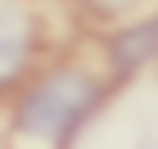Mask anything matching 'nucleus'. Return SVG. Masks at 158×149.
<instances>
[{
    "label": "nucleus",
    "mask_w": 158,
    "mask_h": 149,
    "mask_svg": "<svg viewBox=\"0 0 158 149\" xmlns=\"http://www.w3.org/2000/svg\"><path fill=\"white\" fill-rule=\"evenodd\" d=\"M99 104V81L86 68H54L18 99L14 149H68Z\"/></svg>",
    "instance_id": "1"
},
{
    "label": "nucleus",
    "mask_w": 158,
    "mask_h": 149,
    "mask_svg": "<svg viewBox=\"0 0 158 149\" xmlns=\"http://www.w3.org/2000/svg\"><path fill=\"white\" fill-rule=\"evenodd\" d=\"M36 54V18L27 0H0V86L27 72Z\"/></svg>",
    "instance_id": "2"
},
{
    "label": "nucleus",
    "mask_w": 158,
    "mask_h": 149,
    "mask_svg": "<svg viewBox=\"0 0 158 149\" xmlns=\"http://www.w3.org/2000/svg\"><path fill=\"white\" fill-rule=\"evenodd\" d=\"M109 59H113V72L127 77L135 68H145L149 59H158V18H145V23L118 32L109 45Z\"/></svg>",
    "instance_id": "3"
},
{
    "label": "nucleus",
    "mask_w": 158,
    "mask_h": 149,
    "mask_svg": "<svg viewBox=\"0 0 158 149\" xmlns=\"http://www.w3.org/2000/svg\"><path fill=\"white\" fill-rule=\"evenodd\" d=\"M86 5H90L95 14H131L140 0H86Z\"/></svg>",
    "instance_id": "4"
}]
</instances>
